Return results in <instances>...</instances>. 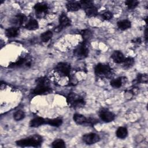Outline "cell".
<instances>
[{
    "instance_id": "cell-1",
    "label": "cell",
    "mask_w": 148,
    "mask_h": 148,
    "mask_svg": "<svg viewBox=\"0 0 148 148\" xmlns=\"http://www.w3.org/2000/svg\"><path fill=\"white\" fill-rule=\"evenodd\" d=\"M51 91V88L49 84V81L46 77H41L36 80V86L32 91L34 95H42L49 93Z\"/></svg>"
},
{
    "instance_id": "cell-2",
    "label": "cell",
    "mask_w": 148,
    "mask_h": 148,
    "mask_svg": "<svg viewBox=\"0 0 148 148\" xmlns=\"http://www.w3.org/2000/svg\"><path fill=\"white\" fill-rule=\"evenodd\" d=\"M42 142V138L38 135H34L26 138L18 140L16 142L17 145L21 147L32 146V147H39Z\"/></svg>"
},
{
    "instance_id": "cell-3",
    "label": "cell",
    "mask_w": 148,
    "mask_h": 148,
    "mask_svg": "<svg viewBox=\"0 0 148 148\" xmlns=\"http://www.w3.org/2000/svg\"><path fill=\"white\" fill-rule=\"evenodd\" d=\"M66 101L70 106L74 108L82 107L85 104V101L83 98L73 92H71L68 95Z\"/></svg>"
},
{
    "instance_id": "cell-4",
    "label": "cell",
    "mask_w": 148,
    "mask_h": 148,
    "mask_svg": "<svg viewBox=\"0 0 148 148\" xmlns=\"http://www.w3.org/2000/svg\"><path fill=\"white\" fill-rule=\"evenodd\" d=\"M81 8H83L84 12L88 17H94L98 14V9L93 5V2L90 0H83L79 2Z\"/></svg>"
},
{
    "instance_id": "cell-5",
    "label": "cell",
    "mask_w": 148,
    "mask_h": 148,
    "mask_svg": "<svg viewBox=\"0 0 148 148\" xmlns=\"http://www.w3.org/2000/svg\"><path fill=\"white\" fill-rule=\"evenodd\" d=\"M111 68L107 64L99 63L94 68L95 73L98 76H106L111 72Z\"/></svg>"
},
{
    "instance_id": "cell-6",
    "label": "cell",
    "mask_w": 148,
    "mask_h": 148,
    "mask_svg": "<svg viewBox=\"0 0 148 148\" xmlns=\"http://www.w3.org/2000/svg\"><path fill=\"white\" fill-rule=\"evenodd\" d=\"M74 55L77 58H85L88 56V49L85 42L80 43L73 51Z\"/></svg>"
},
{
    "instance_id": "cell-7",
    "label": "cell",
    "mask_w": 148,
    "mask_h": 148,
    "mask_svg": "<svg viewBox=\"0 0 148 148\" xmlns=\"http://www.w3.org/2000/svg\"><path fill=\"white\" fill-rule=\"evenodd\" d=\"M56 71L64 76H69L71 72V66L66 62H60L56 66Z\"/></svg>"
},
{
    "instance_id": "cell-8",
    "label": "cell",
    "mask_w": 148,
    "mask_h": 148,
    "mask_svg": "<svg viewBox=\"0 0 148 148\" xmlns=\"http://www.w3.org/2000/svg\"><path fill=\"white\" fill-rule=\"evenodd\" d=\"M82 139L84 143L87 145H92L98 142L100 138L98 135L95 133L91 132L84 135L82 137Z\"/></svg>"
},
{
    "instance_id": "cell-9",
    "label": "cell",
    "mask_w": 148,
    "mask_h": 148,
    "mask_svg": "<svg viewBox=\"0 0 148 148\" xmlns=\"http://www.w3.org/2000/svg\"><path fill=\"white\" fill-rule=\"evenodd\" d=\"M99 116L101 120L106 123L111 122L115 118V115L112 112L106 109H102L101 111H99Z\"/></svg>"
},
{
    "instance_id": "cell-10",
    "label": "cell",
    "mask_w": 148,
    "mask_h": 148,
    "mask_svg": "<svg viewBox=\"0 0 148 148\" xmlns=\"http://www.w3.org/2000/svg\"><path fill=\"white\" fill-rule=\"evenodd\" d=\"M59 23H60V25H59V27H57V28H59L60 30V28H62L64 27L69 26L71 24V22L69 18L64 13H62L60 16Z\"/></svg>"
},
{
    "instance_id": "cell-11",
    "label": "cell",
    "mask_w": 148,
    "mask_h": 148,
    "mask_svg": "<svg viewBox=\"0 0 148 148\" xmlns=\"http://www.w3.org/2000/svg\"><path fill=\"white\" fill-rule=\"evenodd\" d=\"M111 58H112L113 61L117 64L123 63L124 61L125 57L123 55V54L119 50H115L112 54L111 55Z\"/></svg>"
},
{
    "instance_id": "cell-12",
    "label": "cell",
    "mask_w": 148,
    "mask_h": 148,
    "mask_svg": "<svg viewBox=\"0 0 148 148\" xmlns=\"http://www.w3.org/2000/svg\"><path fill=\"white\" fill-rule=\"evenodd\" d=\"M44 124H46V119L40 117H36L30 121L29 126L31 127H38Z\"/></svg>"
},
{
    "instance_id": "cell-13",
    "label": "cell",
    "mask_w": 148,
    "mask_h": 148,
    "mask_svg": "<svg viewBox=\"0 0 148 148\" xmlns=\"http://www.w3.org/2000/svg\"><path fill=\"white\" fill-rule=\"evenodd\" d=\"M66 8L69 12H75L79 10L81 8L79 2L69 1L66 4Z\"/></svg>"
},
{
    "instance_id": "cell-14",
    "label": "cell",
    "mask_w": 148,
    "mask_h": 148,
    "mask_svg": "<svg viewBox=\"0 0 148 148\" xmlns=\"http://www.w3.org/2000/svg\"><path fill=\"white\" fill-rule=\"evenodd\" d=\"M34 9L38 13H46L47 10V5L46 3L43 2H39L35 5L34 7Z\"/></svg>"
},
{
    "instance_id": "cell-15",
    "label": "cell",
    "mask_w": 148,
    "mask_h": 148,
    "mask_svg": "<svg viewBox=\"0 0 148 148\" xmlns=\"http://www.w3.org/2000/svg\"><path fill=\"white\" fill-rule=\"evenodd\" d=\"M18 34V29L17 27H10L6 29L5 35L8 38L16 37Z\"/></svg>"
},
{
    "instance_id": "cell-16",
    "label": "cell",
    "mask_w": 148,
    "mask_h": 148,
    "mask_svg": "<svg viewBox=\"0 0 148 148\" xmlns=\"http://www.w3.org/2000/svg\"><path fill=\"white\" fill-rule=\"evenodd\" d=\"M73 119L74 121L77 124H83L86 123L87 121V118L85 116L78 113L73 114Z\"/></svg>"
},
{
    "instance_id": "cell-17",
    "label": "cell",
    "mask_w": 148,
    "mask_h": 148,
    "mask_svg": "<svg viewBox=\"0 0 148 148\" xmlns=\"http://www.w3.org/2000/svg\"><path fill=\"white\" fill-rule=\"evenodd\" d=\"M62 123V120L60 118H55L51 119H46V124H49L50 125L54 127H60Z\"/></svg>"
},
{
    "instance_id": "cell-18",
    "label": "cell",
    "mask_w": 148,
    "mask_h": 148,
    "mask_svg": "<svg viewBox=\"0 0 148 148\" xmlns=\"http://www.w3.org/2000/svg\"><path fill=\"white\" fill-rule=\"evenodd\" d=\"M117 27L121 30H125L130 28L131 26V22L128 20H123L117 22Z\"/></svg>"
},
{
    "instance_id": "cell-19",
    "label": "cell",
    "mask_w": 148,
    "mask_h": 148,
    "mask_svg": "<svg viewBox=\"0 0 148 148\" xmlns=\"http://www.w3.org/2000/svg\"><path fill=\"white\" fill-rule=\"evenodd\" d=\"M28 60H27V59L25 58H20L17 61H16V62L12 63L11 64L9 65V67L10 68H14V67H18V66H20L21 65H23V64L26 65L27 66H28V64L29 65L30 63H28L27 62Z\"/></svg>"
},
{
    "instance_id": "cell-20",
    "label": "cell",
    "mask_w": 148,
    "mask_h": 148,
    "mask_svg": "<svg viewBox=\"0 0 148 148\" xmlns=\"http://www.w3.org/2000/svg\"><path fill=\"white\" fill-rule=\"evenodd\" d=\"M38 21L35 19L30 20L25 25V28L28 30H35L38 28Z\"/></svg>"
},
{
    "instance_id": "cell-21",
    "label": "cell",
    "mask_w": 148,
    "mask_h": 148,
    "mask_svg": "<svg viewBox=\"0 0 148 148\" xmlns=\"http://www.w3.org/2000/svg\"><path fill=\"white\" fill-rule=\"evenodd\" d=\"M116 136L120 139L125 138L128 135V131L125 127H119L116 131Z\"/></svg>"
},
{
    "instance_id": "cell-22",
    "label": "cell",
    "mask_w": 148,
    "mask_h": 148,
    "mask_svg": "<svg viewBox=\"0 0 148 148\" xmlns=\"http://www.w3.org/2000/svg\"><path fill=\"white\" fill-rule=\"evenodd\" d=\"M80 34L82 35V37L84 42H85L89 40L92 36V33L88 29L82 30L80 32Z\"/></svg>"
},
{
    "instance_id": "cell-23",
    "label": "cell",
    "mask_w": 148,
    "mask_h": 148,
    "mask_svg": "<svg viewBox=\"0 0 148 148\" xmlns=\"http://www.w3.org/2000/svg\"><path fill=\"white\" fill-rule=\"evenodd\" d=\"M52 36H53L52 32L50 31H47L41 34L40 39L43 42H47L51 38Z\"/></svg>"
},
{
    "instance_id": "cell-24",
    "label": "cell",
    "mask_w": 148,
    "mask_h": 148,
    "mask_svg": "<svg viewBox=\"0 0 148 148\" xmlns=\"http://www.w3.org/2000/svg\"><path fill=\"white\" fill-rule=\"evenodd\" d=\"M52 147L55 148H63L65 147V144L62 139H57L52 143Z\"/></svg>"
},
{
    "instance_id": "cell-25",
    "label": "cell",
    "mask_w": 148,
    "mask_h": 148,
    "mask_svg": "<svg viewBox=\"0 0 148 148\" xmlns=\"http://www.w3.org/2000/svg\"><path fill=\"white\" fill-rule=\"evenodd\" d=\"M123 79L121 77H119L112 80L110 82V85L114 88H119L122 86Z\"/></svg>"
},
{
    "instance_id": "cell-26",
    "label": "cell",
    "mask_w": 148,
    "mask_h": 148,
    "mask_svg": "<svg viewBox=\"0 0 148 148\" xmlns=\"http://www.w3.org/2000/svg\"><path fill=\"white\" fill-rule=\"evenodd\" d=\"M24 116H25L24 112L21 110L16 111L13 114V118L16 121H19L22 120L24 117Z\"/></svg>"
},
{
    "instance_id": "cell-27",
    "label": "cell",
    "mask_w": 148,
    "mask_h": 148,
    "mask_svg": "<svg viewBox=\"0 0 148 148\" xmlns=\"http://www.w3.org/2000/svg\"><path fill=\"white\" fill-rule=\"evenodd\" d=\"M123 63L125 68H130L133 65L134 63V59L131 57H127V58H125Z\"/></svg>"
},
{
    "instance_id": "cell-28",
    "label": "cell",
    "mask_w": 148,
    "mask_h": 148,
    "mask_svg": "<svg viewBox=\"0 0 148 148\" xmlns=\"http://www.w3.org/2000/svg\"><path fill=\"white\" fill-rule=\"evenodd\" d=\"M125 3L128 8L130 9L136 8L138 5V1L136 0H127L125 2Z\"/></svg>"
},
{
    "instance_id": "cell-29",
    "label": "cell",
    "mask_w": 148,
    "mask_h": 148,
    "mask_svg": "<svg viewBox=\"0 0 148 148\" xmlns=\"http://www.w3.org/2000/svg\"><path fill=\"white\" fill-rule=\"evenodd\" d=\"M26 16L22 13L18 14L16 17V20L17 23H18L19 25H22L24 23V22L26 20Z\"/></svg>"
},
{
    "instance_id": "cell-30",
    "label": "cell",
    "mask_w": 148,
    "mask_h": 148,
    "mask_svg": "<svg viewBox=\"0 0 148 148\" xmlns=\"http://www.w3.org/2000/svg\"><path fill=\"white\" fill-rule=\"evenodd\" d=\"M137 80L140 83H146L148 80V76L147 74H140L138 76Z\"/></svg>"
},
{
    "instance_id": "cell-31",
    "label": "cell",
    "mask_w": 148,
    "mask_h": 148,
    "mask_svg": "<svg viewBox=\"0 0 148 148\" xmlns=\"http://www.w3.org/2000/svg\"><path fill=\"white\" fill-rule=\"evenodd\" d=\"M102 18H103L104 20H109L112 19V18L113 17V14H112L110 12L107 11V12H104V13L102 14Z\"/></svg>"
},
{
    "instance_id": "cell-32",
    "label": "cell",
    "mask_w": 148,
    "mask_h": 148,
    "mask_svg": "<svg viewBox=\"0 0 148 148\" xmlns=\"http://www.w3.org/2000/svg\"><path fill=\"white\" fill-rule=\"evenodd\" d=\"M98 123V120L95 119V118H92V117H90L89 119H87V121H86V123H88L90 125H95L97 123Z\"/></svg>"
},
{
    "instance_id": "cell-33",
    "label": "cell",
    "mask_w": 148,
    "mask_h": 148,
    "mask_svg": "<svg viewBox=\"0 0 148 148\" xmlns=\"http://www.w3.org/2000/svg\"><path fill=\"white\" fill-rule=\"evenodd\" d=\"M132 42H135V43L137 42V43H138V42H140V38H136V39H135L134 40H132Z\"/></svg>"
},
{
    "instance_id": "cell-34",
    "label": "cell",
    "mask_w": 148,
    "mask_h": 148,
    "mask_svg": "<svg viewBox=\"0 0 148 148\" xmlns=\"http://www.w3.org/2000/svg\"><path fill=\"white\" fill-rule=\"evenodd\" d=\"M145 32V39H146V40L147 41V29H146Z\"/></svg>"
}]
</instances>
